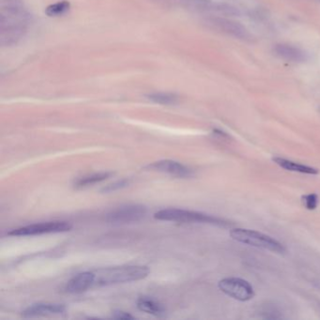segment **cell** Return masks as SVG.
<instances>
[{
    "instance_id": "18",
    "label": "cell",
    "mask_w": 320,
    "mask_h": 320,
    "mask_svg": "<svg viewBox=\"0 0 320 320\" xmlns=\"http://www.w3.org/2000/svg\"><path fill=\"white\" fill-rule=\"evenodd\" d=\"M301 200H302L303 206L306 207L307 209H309V210L316 209L318 207L319 201H320L318 195H316V194H310V195L303 196L301 198Z\"/></svg>"
},
{
    "instance_id": "7",
    "label": "cell",
    "mask_w": 320,
    "mask_h": 320,
    "mask_svg": "<svg viewBox=\"0 0 320 320\" xmlns=\"http://www.w3.org/2000/svg\"><path fill=\"white\" fill-rule=\"evenodd\" d=\"M73 226L68 222H47V223H40L30 226H24L11 230L9 232L10 236H35L41 235V234H48V233H59V232H66L72 229Z\"/></svg>"
},
{
    "instance_id": "14",
    "label": "cell",
    "mask_w": 320,
    "mask_h": 320,
    "mask_svg": "<svg viewBox=\"0 0 320 320\" xmlns=\"http://www.w3.org/2000/svg\"><path fill=\"white\" fill-rule=\"evenodd\" d=\"M137 307L139 310L156 317L163 316L166 311L161 303L149 298H140L137 301Z\"/></svg>"
},
{
    "instance_id": "10",
    "label": "cell",
    "mask_w": 320,
    "mask_h": 320,
    "mask_svg": "<svg viewBox=\"0 0 320 320\" xmlns=\"http://www.w3.org/2000/svg\"><path fill=\"white\" fill-rule=\"evenodd\" d=\"M66 312V307L62 304L55 303H37L29 306L23 312L24 318H36L43 316L61 315Z\"/></svg>"
},
{
    "instance_id": "5",
    "label": "cell",
    "mask_w": 320,
    "mask_h": 320,
    "mask_svg": "<svg viewBox=\"0 0 320 320\" xmlns=\"http://www.w3.org/2000/svg\"><path fill=\"white\" fill-rule=\"evenodd\" d=\"M206 24L209 28L222 32L232 38L247 40L250 39V33L240 22L227 18L225 16L211 15L206 20Z\"/></svg>"
},
{
    "instance_id": "1",
    "label": "cell",
    "mask_w": 320,
    "mask_h": 320,
    "mask_svg": "<svg viewBox=\"0 0 320 320\" xmlns=\"http://www.w3.org/2000/svg\"><path fill=\"white\" fill-rule=\"evenodd\" d=\"M31 15L24 0L0 1V44L16 45L26 36Z\"/></svg>"
},
{
    "instance_id": "15",
    "label": "cell",
    "mask_w": 320,
    "mask_h": 320,
    "mask_svg": "<svg viewBox=\"0 0 320 320\" xmlns=\"http://www.w3.org/2000/svg\"><path fill=\"white\" fill-rule=\"evenodd\" d=\"M112 175V173L110 172H101V173H97V174H93L87 177H84L82 179H78L76 181V187H85V186H89V185H93L96 183L102 182L105 179H108L110 176Z\"/></svg>"
},
{
    "instance_id": "9",
    "label": "cell",
    "mask_w": 320,
    "mask_h": 320,
    "mask_svg": "<svg viewBox=\"0 0 320 320\" xmlns=\"http://www.w3.org/2000/svg\"><path fill=\"white\" fill-rule=\"evenodd\" d=\"M147 168L161 173H167L178 178H190L193 176L192 170L176 160H162L155 161L148 165Z\"/></svg>"
},
{
    "instance_id": "19",
    "label": "cell",
    "mask_w": 320,
    "mask_h": 320,
    "mask_svg": "<svg viewBox=\"0 0 320 320\" xmlns=\"http://www.w3.org/2000/svg\"><path fill=\"white\" fill-rule=\"evenodd\" d=\"M128 184H129V180H127V179H122V180H120V181H117V182H114L112 184L107 185V186L104 187L102 191L104 192V193H111V192L118 191V190H120V189L125 188Z\"/></svg>"
},
{
    "instance_id": "16",
    "label": "cell",
    "mask_w": 320,
    "mask_h": 320,
    "mask_svg": "<svg viewBox=\"0 0 320 320\" xmlns=\"http://www.w3.org/2000/svg\"><path fill=\"white\" fill-rule=\"evenodd\" d=\"M147 98L155 104L169 105L176 104L178 102V96L169 92H154L147 95Z\"/></svg>"
},
{
    "instance_id": "20",
    "label": "cell",
    "mask_w": 320,
    "mask_h": 320,
    "mask_svg": "<svg viewBox=\"0 0 320 320\" xmlns=\"http://www.w3.org/2000/svg\"><path fill=\"white\" fill-rule=\"evenodd\" d=\"M113 317L118 320H133L134 319L130 314H128L126 312H122V311L114 312Z\"/></svg>"
},
{
    "instance_id": "17",
    "label": "cell",
    "mask_w": 320,
    "mask_h": 320,
    "mask_svg": "<svg viewBox=\"0 0 320 320\" xmlns=\"http://www.w3.org/2000/svg\"><path fill=\"white\" fill-rule=\"evenodd\" d=\"M70 8H71L70 2H68L66 0H62L48 6L45 9V13L50 17H58L64 15L69 11Z\"/></svg>"
},
{
    "instance_id": "8",
    "label": "cell",
    "mask_w": 320,
    "mask_h": 320,
    "mask_svg": "<svg viewBox=\"0 0 320 320\" xmlns=\"http://www.w3.org/2000/svg\"><path fill=\"white\" fill-rule=\"evenodd\" d=\"M147 214V208L141 205H128L108 212L105 220L111 224H128L138 222Z\"/></svg>"
},
{
    "instance_id": "11",
    "label": "cell",
    "mask_w": 320,
    "mask_h": 320,
    "mask_svg": "<svg viewBox=\"0 0 320 320\" xmlns=\"http://www.w3.org/2000/svg\"><path fill=\"white\" fill-rule=\"evenodd\" d=\"M275 56L287 62L301 63L306 60L305 53L297 46L288 43H279L273 48Z\"/></svg>"
},
{
    "instance_id": "2",
    "label": "cell",
    "mask_w": 320,
    "mask_h": 320,
    "mask_svg": "<svg viewBox=\"0 0 320 320\" xmlns=\"http://www.w3.org/2000/svg\"><path fill=\"white\" fill-rule=\"evenodd\" d=\"M94 273L93 285L103 286L142 280L149 275L150 270L143 266H122L100 270Z\"/></svg>"
},
{
    "instance_id": "3",
    "label": "cell",
    "mask_w": 320,
    "mask_h": 320,
    "mask_svg": "<svg viewBox=\"0 0 320 320\" xmlns=\"http://www.w3.org/2000/svg\"><path fill=\"white\" fill-rule=\"evenodd\" d=\"M154 218L160 221H170L179 223H200L219 226H228V223L223 219L204 214L201 212L179 208L161 209L154 214Z\"/></svg>"
},
{
    "instance_id": "12",
    "label": "cell",
    "mask_w": 320,
    "mask_h": 320,
    "mask_svg": "<svg viewBox=\"0 0 320 320\" xmlns=\"http://www.w3.org/2000/svg\"><path fill=\"white\" fill-rule=\"evenodd\" d=\"M94 282V273L85 272L79 273L68 282L65 290L71 294H79L92 286Z\"/></svg>"
},
{
    "instance_id": "13",
    "label": "cell",
    "mask_w": 320,
    "mask_h": 320,
    "mask_svg": "<svg viewBox=\"0 0 320 320\" xmlns=\"http://www.w3.org/2000/svg\"><path fill=\"white\" fill-rule=\"evenodd\" d=\"M273 160L276 164H278L280 167H282L283 169L292 171V172L302 173V174H309V175H318L319 174V170L316 169L314 167H311V166H307L304 164L292 161V160H286V159L280 158V157H274Z\"/></svg>"
},
{
    "instance_id": "4",
    "label": "cell",
    "mask_w": 320,
    "mask_h": 320,
    "mask_svg": "<svg viewBox=\"0 0 320 320\" xmlns=\"http://www.w3.org/2000/svg\"><path fill=\"white\" fill-rule=\"evenodd\" d=\"M230 236L233 240L243 244L254 246L277 254L285 253V248L281 242L270 236L265 235L263 233L254 230L235 228L230 231Z\"/></svg>"
},
{
    "instance_id": "6",
    "label": "cell",
    "mask_w": 320,
    "mask_h": 320,
    "mask_svg": "<svg viewBox=\"0 0 320 320\" xmlns=\"http://www.w3.org/2000/svg\"><path fill=\"white\" fill-rule=\"evenodd\" d=\"M218 286L221 291L237 301H250L254 297L253 286L240 278H225L219 282Z\"/></svg>"
}]
</instances>
